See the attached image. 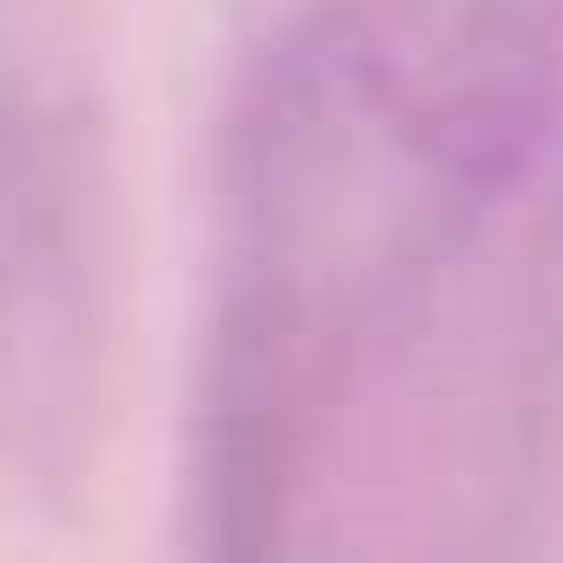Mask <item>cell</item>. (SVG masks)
Wrapping results in <instances>:
<instances>
[{"mask_svg":"<svg viewBox=\"0 0 563 563\" xmlns=\"http://www.w3.org/2000/svg\"><path fill=\"white\" fill-rule=\"evenodd\" d=\"M202 501L220 545L405 493L563 255V0H317L255 70L220 202Z\"/></svg>","mask_w":563,"mask_h":563,"instance_id":"6da1fadb","label":"cell"}]
</instances>
